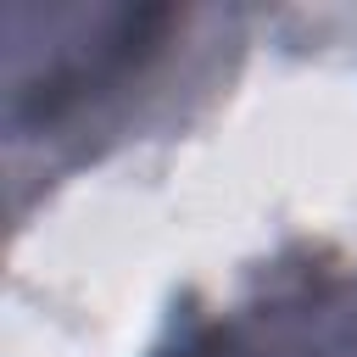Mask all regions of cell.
Returning <instances> with one entry per match:
<instances>
[{"label": "cell", "instance_id": "7a4b0ae2", "mask_svg": "<svg viewBox=\"0 0 357 357\" xmlns=\"http://www.w3.org/2000/svg\"><path fill=\"white\" fill-rule=\"evenodd\" d=\"M162 357H357V273L284 268L240 307L184 318Z\"/></svg>", "mask_w": 357, "mask_h": 357}, {"label": "cell", "instance_id": "6da1fadb", "mask_svg": "<svg viewBox=\"0 0 357 357\" xmlns=\"http://www.w3.org/2000/svg\"><path fill=\"white\" fill-rule=\"evenodd\" d=\"M184 11L173 6H112V11H50L45 45L11 50V139H78L117 134L128 117V95H139L184 33Z\"/></svg>", "mask_w": 357, "mask_h": 357}]
</instances>
